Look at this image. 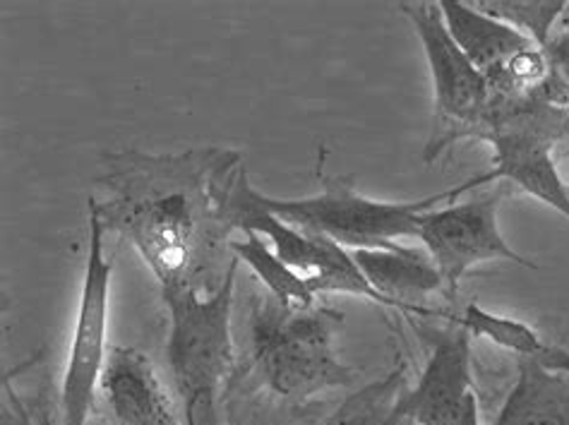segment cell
Returning <instances> with one entry per match:
<instances>
[{"label":"cell","instance_id":"obj_1","mask_svg":"<svg viewBox=\"0 0 569 425\" xmlns=\"http://www.w3.org/2000/svg\"><path fill=\"white\" fill-rule=\"evenodd\" d=\"M103 164L97 184L107 200H89L107 234H121L140 253L161 291L214 294L233 265L223 269V250L238 229V197L248 178L243 157L231 149L123 151Z\"/></svg>","mask_w":569,"mask_h":425},{"label":"cell","instance_id":"obj_2","mask_svg":"<svg viewBox=\"0 0 569 425\" xmlns=\"http://www.w3.org/2000/svg\"><path fill=\"white\" fill-rule=\"evenodd\" d=\"M343 315L327 306H283L274 296L250 310V354L260 385L281 402L306 404L349 387L358 373L341 363L337 332Z\"/></svg>","mask_w":569,"mask_h":425},{"label":"cell","instance_id":"obj_3","mask_svg":"<svg viewBox=\"0 0 569 425\" xmlns=\"http://www.w3.org/2000/svg\"><path fill=\"white\" fill-rule=\"evenodd\" d=\"M318 174L322 192L316 197L279 200V197H267L260 190H254V200L289 226L335 240L347 250H395L401 246V238H416L418 219L428 209L459 200L461 195L473 192L488 184H496V174L488 169L467 178L455 188L421 197V200L385 202L358 192L351 176H325L322 157Z\"/></svg>","mask_w":569,"mask_h":425},{"label":"cell","instance_id":"obj_4","mask_svg":"<svg viewBox=\"0 0 569 425\" xmlns=\"http://www.w3.org/2000/svg\"><path fill=\"white\" fill-rule=\"evenodd\" d=\"M238 260L214 294L163 291L169 308L167 358L186 425H221L219 397L233 366L231 313Z\"/></svg>","mask_w":569,"mask_h":425},{"label":"cell","instance_id":"obj_5","mask_svg":"<svg viewBox=\"0 0 569 425\" xmlns=\"http://www.w3.org/2000/svg\"><path fill=\"white\" fill-rule=\"evenodd\" d=\"M399 10L413 24L426 53L432 80L438 135L426 151V159H438L440 149L461 138H481L492 111V89L457 41L449 34L438 3H403Z\"/></svg>","mask_w":569,"mask_h":425},{"label":"cell","instance_id":"obj_6","mask_svg":"<svg viewBox=\"0 0 569 425\" xmlns=\"http://www.w3.org/2000/svg\"><path fill=\"white\" fill-rule=\"evenodd\" d=\"M89 209V248L74 315L68 366L61 385V425H87L109 360V296L113 265L103 253V229L94 202Z\"/></svg>","mask_w":569,"mask_h":425},{"label":"cell","instance_id":"obj_7","mask_svg":"<svg viewBox=\"0 0 569 425\" xmlns=\"http://www.w3.org/2000/svg\"><path fill=\"white\" fill-rule=\"evenodd\" d=\"M565 120L541 99L502 103L492 113L481 140L490 142L496 151L490 169L496 180H512L517 188L569 219V188L550 151L558 135H562Z\"/></svg>","mask_w":569,"mask_h":425},{"label":"cell","instance_id":"obj_8","mask_svg":"<svg viewBox=\"0 0 569 425\" xmlns=\"http://www.w3.org/2000/svg\"><path fill=\"white\" fill-rule=\"evenodd\" d=\"M505 190L471 197L463 202H445L418 219L416 238L423 243L430 260L445 279V294L455 296L459 281L481 263H517L538 269L533 260L519 255L500 231V202Z\"/></svg>","mask_w":569,"mask_h":425},{"label":"cell","instance_id":"obj_9","mask_svg":"<svg viewBox=\"0 0 569 425\" xmlns=\"http://www.w3.org/2000/svg\"><path fill=\"white\" fill-rule=\"evenodd\" d=\"M438 8L449 34L481 70L496 99H529L550 80L546 51L515 27L459 0H440Z\"/></svg>","mask_w":569,"mask_h":425},{"label":"cell","instance_id":"obj_10","mask_svg":"<svg viewBox=\"0 0 569 425\" xmlns=\"http://www.w3.org/2000/svg\"><path fill=\"white\" fill-rule=\"evenodd\" d=\"M238 229L264 234L272 240L274 253L308 284L316 296L349 294L376 303V306L392 308L389 300L368 284L351 250L341 248L339 243L329 238L306 234L274 217L272 211H267L254 200V188L250 180H246L241 197H238Z\"/></svg>","mask_w":569,"mask_h":425},{"label":"cell","instance_id":"obj_11","mask_svg":"<svg viewBox=\"0 0 569 425\" xmlns=\"http://www.w3.org/2000/svg\"><path fill=\"white\" fill-rule=\"evenodd\" d=\"M430 358L416 387L399 392L397 414L416 425H481L473 370L471 334L457 325L428 332Z\"/></svg>","mask_w":569,"mask_h":425},{"label":"cell","instance_id":"obj_12","mask_svg":"<svg viewBox=\"0 0 569 425\" xmlns=\"http://www.w3.org/2000/svg\"><path fill=\"white\" fill-rule=\"evenodd\" d=\"M116 425H186L161 377L138 348L113 346L99 385Z\"/></svg>","mask_w":569,"mask_h":425},{"label":"cell","instance_id":"obj_13","mask_svg":"<svg viewBox=\"0 0 569 425\" xmlns=\"http://www.w3.org/2000/svg\"><path fill=\"white\" fill-rule=\"evenodd\" d=\"M368 284L389 300L392 310L416 317H442V310H428L423 298L445 291V279L428 253L399 246L395 250H351Z\"/></svg>","mask_w":569,"mask_h":425},{"label":"cell","instance_id":"obj_14","mask_svg":"<svg viewBox=\"0 0 569 425\" xmlns=\"http://www.w3.org/2000/svg\"><path fill=\"white\" fill-rule=\"evenodd\" d=\"M492 425H569V375L519 358L517 383Z\"/></svg>","mask_w":569,"mask_h":425},{"label":"cell","instance_id":"obj_15","mask_svg":"<svg viewBox=\"0 0 569 425\" xmlns=\"http://www.w3.org/2000/svg\"><path fill=\"white\" fill-rule=\"evenodd\" d=\"M246 236L241 240H231L229 250L231 257L238 263H243L252 269V275L258 277L264 286L269 296H274L283 306H312L318 303V296L310 291L308 284L296 275V271L281 260L277 253L264 246L258 231H243Z\"/></svg>","mask_w":569,"mask_h":425},{"label":"cell","instance_id":"obj_16","mask_svg":"<svg viewBox=\"0 0 569 425\" xmlns=\"http://www.w3.org/2000/svg\"><path fill=\"white\" fill-rule=\"evenodd\" d=\"M442 317H447L452 325L467 329L471 337L488 339L490 344L527 360H541L550 346V342H546L531 325L515 320V317L483 310L478 303H469L459 315L442 313Z\"/></svg>","mask_w":569,"mask_h":425},{"label":"cell","instance_id":"obj_17","mask_svg":"<svg viewBox=\"0 0 569 425\" xmlns=\"http://www.w3.org/2000/svg\"><path fill=\"white\" fill-rule=\"evenodd\" d=\"M401 385V370L392 373L378 385L358 392L343 404L341 412L329 425H416L397 414V397Z\"/></svg>","mask_w":569,"mask_h":425},{"label":"cell","instance_id":"obj_18","mask_svg":"<svg viewBox=\"0 0 569 425\" xmlns=\"http://www.w3.org/2000/svg\"><path fill=\"white\" fill-rule=\"evenodd\" d=\"M473 6L490 14V18L515 27L517 32L529 37L536 47H541L543 51L552 37V27L560 22V18L569 8L567 3H507V0H498V3L481 0V3Z\"/></svg>","mask_w":569,"mask_h":425},{"label":"cell","instance_id":"obj_19","mask_svg":"<svg viewBox=\"0 0 569 425\" xmlns=\"http://www.w3.org/2000/svg\"><path fill=\"white\" fill-rule=\"evenodd\" d=\"M567 188H569V184H567Z\"/></svg>","mask_w":569,"mask_h":425}]
</instances>
